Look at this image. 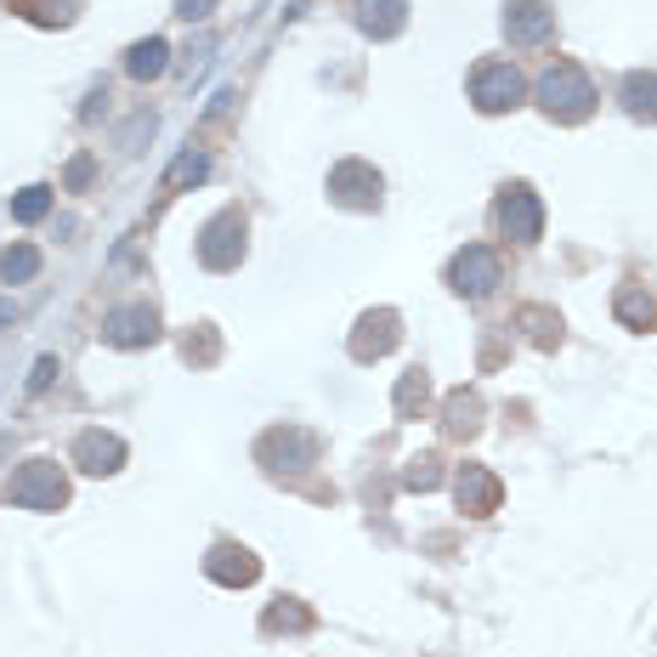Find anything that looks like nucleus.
Wrapping results in <instances>:
<instances>
[{"label":"nucleus","instance_id":"f257e3e1","mask_svg":"<svg viewBox=\"0 0 657 657\" xmlns=\"http://www.w3.org/2000/svg\"><path fill=\"white\" fill-rule=\"evenodd\" d=\"M539 108L562 125H578V119H589V108H596V85H589V74L578 62H550L539 74Z\"/></svg>","mask_w":657,"mask_h":657},{"label":"nucleus","instance_id":"f03ea898","mask_svg":"<svg viewBox=\"0 0 657 657\" xmlns=\"http://www.w3.org/2000/svg\"><path fill=\"white\" fill-rule=\"evenodd\" d=\"M7 499L18 510H62L69 505V476H62L51 459H28V465H18V476L7 482Z\"/></svg>","mask_w":657,"mask_h":657},{"label":"nucleus","instance_id":"7ed1b4c3","mask_svg":"<svg viewBox=\"0 0 657 657\" xmlns=\"http://www.w3.org/2000/svg\"><path fill=\"white\" fill-rule=\"evenodd\" d=\"M521 96H528V85H521L516 62L487 57V62H476V69H471V103H476L482 114H510Z\"/></svg>","mask_w":657,"mask_h":657},{"label":"nucleus","instance_id":"20e7f679","mask_svg":"<svg viewBox=\"0 0 657 657\" xmlns=\"http://www.w3.org/2000/svg\"><path fill=\"white\" fill-rule=\"evenodd\" d=\"M493 216H499V233L510 244H539L544 239V205H539V193L528 182H510L499 193V210Z\"/></svg>","mask_w":657,"mask_h":657},{"label":"nucleus","instance_id":"39448f33","mask_svg":"<svg viewBox=\"0 0 657 657\" xmlns=\"http://www.w3.org/2000/svg\"><path fill=\"white\" fill-rule=\"evenodd\" d=\"M199 261L210 273H233L239 261H244V210H221L205 221V233H199Z\"/></svg>","mask_w":657,"mask_h":657},{"label":"nucleus","instance_id":"423d86ee","mask_svg":"<svg viewBox=\"0 0 657 657\" xmlns=\"http://www.w3.org/2000/svg\"><path fill=\"white\" fill-rule=\"evenodd\" d=\"M448 284L459 295H471V301H482V295H493L505 284V267H499V255H493L487 244H465L453 255V267H448Z\"/></svg>","mask_w":657,"mask_h":657},{"label":"nucleus","instance_id":"0eeeda50","mask_svg":"<svg viewBox=\"0 0 657 657\" xmlns=\"http://www.w3.org/2000/svg\"><path fill=\"white\" fill-rule=\"evenodd\" d=\"M328 199L341 210H374L380 205V171L364 159H341L335 171H328Z\"/></svg>","mask_w":657,"mask_h":657},{"label":"nucleus","instance_id":"6e6552de","mask_svg":"<svg viewBox=\"0 0 657 657\" xmlns=\"http://www.w3.org/2000/svg\"><path fill=\"white\" fill-rule=\"evenodd\" d=\"M103 341L119 346V351H137V346H153L159 341V312L148 301H130V307H114L103 318Z\"/></svg>","mask_w":657,"mask_h":657},{"label":"nucleus","instance_id":"1a4fd4ad","mask_svg":"<svg viewBox=\"0 0 657 657\" xmlns=\"http://www.w3.org/2000/svg\"><path fill=\"white\" fill-rule=\"evenodd\" d=\"M555 35V7L550 0H510L505 7V41L521 46V51H533Z\"/></svg>","mask_w":657,"mask_h":657},{"label":"nucleus","instance_id":"9d476101","mask_svg":"<svg viewBox=\"0 0 657 657\" xmlns=\"http://www.w3.org/2000/svg\"><path fill=\"white\" fill-rule=\"evenodd\" d=\"M261 465H273V471H307L312 459H318V437L301 431V425H284V431H267L261 437Z\"/></svg>","mask_w":657,"mask_h":657},{"label":"nucleus","instance_id":"9b49d317","mask_svg":"<svg viewBox=\"0 0 657 657\" xmlns=\"http://www.w3.org/2000/svg\"><path fill=\"white\" fill-rule=\"evenodd\" d=\"M403 341V318L397 312H364V323H357V335H351V357L357 364H374V357H385L391 346Z\"/></svg>","mask_w":657,"mask_h":657},{"label":"nucleus","instance_id":"f8f14e48","mask_svg":"<svg viewBox=\"0 0 657 657\" xmlns=\"http://www.w3.org/2000/svg\"><path fill=\"white\" fill-rule=\"evenodd\" d=\"M74 465L91 471V476H114V471L125 465V442H119L114 431H80V442H74Z\"/></svg>","mask_w":657,"mask_h":657},{"label":"nucleus","instance_id":"ddd939ff","mask_svg":"<svg viewBox=\"0 0 657 657\" xmlns=\"http://www.w3.org/2000/svg\"><path fill=\"white\" fill-rule=\"evenodd\" d=\"M205 573H210L216 584H227V589H244V584L261 578V562H255L244 544H216V550L205 555Z\"/></svg>","mask_w":657,"mask_h":657},{"label":"nucleus","instance_id":"4468645a","mask_svg":"<svg viewBox=\"0 0 657 657\" xmlns=\"http://www.w3.org/2000/svg\"><path fill=\"white\" fill-rule=\"evenodd\" d=\"M408 23V0H357V28L369 41H391Z\"/></svg>","mask_w":657,"mask_h":657},{"label":"nucleus","instance_id":"2eb2a0df","mask_svg":"<svg viewBox=\"0 0 657 657\" xmlns=\"http://www.w3.org/2000/svg\"><path fill=\"white\" fill-rule=\"evenodd\" d=\"M453 493H459V510H471V516L499 510V476L482 471V465H465V471H459Z\"/></svg>","mask_w":657,"mask_h":657},{"label":"nucleus","instance_id":"dca6fc26","mask_svg":"<svg viewBox=\"0 0 657 657\" xmlns=\"http://www.w3.org/2000/svg\"><path fill=\"white\" fill-rule=\"evenodd\" d=\"M164 69H171V46H164L159 35H148V41H137L125 51V74L130 80H159Z\"/></svg>","mask_w":657,"mask_h":657},{"label":"nucleus","instance_id":"f3484780","mask_svg":"<svg viewBox=\"0 0 657 657\" xmlns=\"http://www.w3.org/2000/svg\"><path fill=\"white\" fill-rule=\"evenodd\" d=\"M623 108H630V119L657 125V74H630L623 80Z\"/></svg>","mask_w":657,"mask_h":657},{"label":"nucleus","instance_id":"a211bd4d","mask_svg":"<svg viewBox=\"0 0 657 657\" xmlns=\"http://www.w3.org/2000/svg\"><path fill=\"white\" fill-rule=\"evenodd\" d=\"M35 273H41V250L35 244H12L7 255H0V278L7 284H28Z\"/></svg>","mask_w":657,"mask_h":657},{"label":"nucleus","instance_id":"6ab92c4d","mask_svg":"<svg viewBox=\"0 0 657 657\" xmlns=\"http://www.w3.org/2000/svg\"><path fill=\"white\" fill-rule=\"evenodd\" d=\"M205 176H210V153H205V148H187V153L171 164V171H164V187L176 193V187H187V182H205Z\"/></svg>","mask_w":657,"mask_h":657},{"label":"nucleus","instance_id":"aec40b11","mask_svg":"<svg viewBox=\"0 0 657 657\" xmlns=\"http://www.w3.org/2000/svg\"><path fill=\"white\" fill-rule=\"evenodd\" d=\"M46 210H51V187H46V182L23 187L18 199H12V221H23V227H35V221H41Z\"/></svg>","mask_w":657,"mask_h":657},{"label":"nucleus","instance_id":"412c9836","mask_svg":"<svg viewBox=\"0 0 657 657\" xmlns=\"http://www.w3.org/2000/svg\"><path fill=\"white\" fill-rule=\"evenodd\" d=\"M267 630H273V635H278V630H284V635H301V630H312V612H307L301 601H284V607L267 612Z\"/></svg>","mask_w":657,"mask_h":657},{"label":"nucleus","instance_id":"4be33fe9","mask_svg":"<svg viewBox=\"0 0 657 657\" xmlns=\"http://www.w3.org/2000/svg\"><path fill=\"white\" fill-rule=\"evenodd\" d=\"M18 7L35 18V23H74L80 0H18Z\"/></svg>","mask_w":657,"mask_h":657},{"label":"nucleus","instance_id":"5701e85b","mask_svg":"<svg viewBox=\"0 0 657 657\" xmlns=\"http://www.w3.org/2000/svg\"><path fill=\"white\" fill-rule=\"evenodd\" d=\"M618 318L630 323V328H646L652 323V301H646V295H635V289H623L618 295Z\"/></svg>","mask_w":657,"mask_h":657},{"label":"nucleus","instance_id":"b1692460","mask_svg":"<svg viewBox=\"0 0 657 657\" xmlns=\"http://www.w3.org/2000/svg\"><path fill=\"white\" fill-rule=\"evenodd\" d=\"M414 403H425V374H403L397 380V414H414Z\"/></svg>","mask_w":657,"mask_h":657},{"label":"nucleus","instance_id":"393cba45","mask_svg":"<svg viewBox=\"0 0 657 657\" xmlns=\"http://www.w3.org/2000/svg\"><path fill=\"white\" fill-rule=\"evenodd\" d=\"M57 374H62V364H57L51 351H46V357H35V374H28V391H35V397H41V391H46Z\"/></svg>","mask_w":657,"mask_h":657},{"label":"nucleus","instance_id":"a878e982","mask_svg":"<svg viewBox=\"0 0 657 657\" xmlns=\"http://www.w3.org/2000/svg\"><path fill=\"white\" fill-rule=\"evenodd\" d=\"M403 482H408V487H419V493H425V487H437V459H414Z\"/></svg>","mask_w":657,"mask_h":657},{"label":"nucleus","instance_id":"bb28decb","mask_svg":"<svg viewBox=\"0 0 657 657\" xmlns=\"http://www.w3.org/2000/svg\"><path fill=\"white\" fill-rule=\"evenodd\" d=\"M210 12H216V0H176V18L182 23H205Z\"/></svg>","mask_w":657,"mask_h":657},{"label":"nucleus","instance_id":"cd10ccee","mask_svg":"<svg viewBox=\"0 0 657 657\" xmlns=\"http://www.w3.org/2000/svg\"><path fill=\"white\" fill-rule=\"evenodd\" d=\"M91 171H96V159H91V153H80V159L69 164V193H80V187L91 182Z\"/></svg>","mask_w":657,"mask_h":657}]
</instances>
